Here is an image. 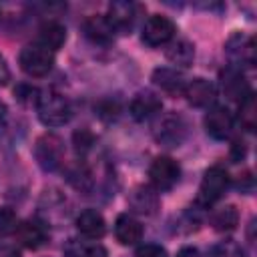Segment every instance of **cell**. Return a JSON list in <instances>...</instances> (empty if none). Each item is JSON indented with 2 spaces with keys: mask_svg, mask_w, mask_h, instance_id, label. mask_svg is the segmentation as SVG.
Here are the masks:
<instances>
[{
  "mask_svg": "<svg viewBox=\"0 0 257 257\" xmlns=\"http://www.w3.org/2000/svg\"><path fill=\"white\" fill-rule=\"evenodd\" d=\"M135 257H167V249L159 243H143L137 247Z\"/></svg>",
  "mask_w": 257,
  "mask_h": 257,
  "instance_id": "cell-29",
  "label": "cell"
},
{
  "mask_svg": "<svg viewBox=\"0 0 257 257\" xmlns=\"http://www.w3.org/2000/svg\"><path fill=\"white\" fill-rule=\"evenodd\" d=\"M151 80L165 92L169 94H183L185 86H187V78L177 70V68H169V66H161L153 70Z\"/></svg>",
  "mask_w": 257,
  "mask_h": 257,
  "instance_id": "cell-18",
  "label": "cell"
},
{
  "mask_svg": "<svg viewBox=\"0 0 257 257\" xmlns=\"http://www.w3.org/2000/svg\"><path fill=\"white\" fill-rule=\"evenodd\" d=\"M0 257H20V253L10 245H0Z\"/></svg>",
  "mask_w": 257,
  "mask_h": 257,
  "instance_id": "cell-35",
  "label": "cell"
},
{
  "mask_svg": "<svg viewBox=\"0 0 257 257\" xmlns=\"http://www.w3.org/2000/svg\"><path fill=\"white\" fill-rule=\"evenodd\" d=\"M163 108V100L159 94H155L153 90H141L133 96L131 104H128V112L135 120L145 122L149 118H153L155 114H159Z\"/></svg>",
  "mask_w": 257,
  "mask_h": 257,
  "instance_id": "cell-12",
  "label": "cell"
},
{
  "mask_svg": "<svg viewBox=\"0 0 257 257\" xmlns=\"http://www.w3.org/2000/svg\"><path fill=\"white\" fill-rule=\"evenodd\" d=\"M167 58H169L175 66H181V68L191 66L193 60H195V46H193V42H189L187 38L175 40V42L167 48Z\"/></svg>",
  "mask_w": 257,
  "mask_h": 257,
  "instance_id": "cell-23",
  "label": "cell"
},
{
  "mask_svg": "<svg viewBox=\"0 0 257 257\" xmlns=\"http://www.w3.org/2000/svg\"><path fill=\"white\" fill-rule=\"evenodd\" d=\"M10 80V68L6 64V58L0 54V86H4Z\"/></svg>",
  "mask_w": 257,
  "mask_h": 257,
  "instance_id": "cell-33",
  "label": "cell"
},
{
  "mask_svg": "<svg viewBox=\"0 0 257 257\" xmlns=\"http://www.w3.org/2000/svg\"><path fill=\"white\" fill-rule=\"evenodd\" d=\"M175 32H177V26L171 18L153 14L147 18V22L143 26V42L151 48H157V46L169 44L175 38Z\"/></svg>",
  "mask_w": 257,
  "mask_h": 257,
  "instance_id": "cell-7",
  "label": "cell"
},
{
  "mask_svg": "<svg viewBox=\"0 0 257 257\" xmlns=\"http://www.w3.org/2000/svg\"><path fill=\"white\" fill-rule=\"evenodd\" d=\"M16 227H18V217H16L14 209L0 207V237H6L10 233H14Z\"/></svg>",
  "mask_w": 257,
  "mask_h": 257,
  "instance_id": "cell-27",
  "label": "cell"
},
{
  "mask_svg": "<svg viewBox=\"0 0 257 257\" xmlns=\"http://www.w3.org/2000/svg\"><path fill=\"white\" fill-rule=\"evenodd\" d=\"M36 110H38L40 122L46 126H62L72 116L70 100L56 90L40 92V96L36 100Z\"/></svg>",
  "mask_w": 257,
  "mask_h": 257,
  "instance_id": "cell-1",
  "label": "cell"
},
{
  "mask_svg": "<svg viewBox=\"0 0 257 257\" xmlns=\"http://www.w3.org/2000/svg\"><path fill=\"white\" fill-rule=\"evenodd\" d=\"M229 187V175L223 167L213 165L205 171L201 185H199V193H197V205L203 209H209L213 203H217L225 191Z\"/></svg>",
  "mask_w": 257,
  "mask_h": 257,
  "instance_id": "cell-3",
  "label": "cell"
},
{
  "mask_svg": "<svg viewBox=\"0 0 257 257\" xmlns=\"http://www.w3.org/2000/svg\"><path fill=\"white\" fill-rule=\"evenodd\" d=\"M185 135H187V124H185L183 116H179V114H167L155 131V139L163 147H169V149L179 147L183 143Z\"/></svg>",
  "mask_w": 257,
  "mask_h": 257,
  "instance_id": "cell-10",
  "label": "cell"
},
{
  "mask_svg": "<svg viewBox=\"0 0 257 257\" xmlns=\"http://www.w3.org/2000/svg\"><path fill=\"white\" fill-rule=\"evenodd\" d=\"M6 114H8V106H6V102H4V100H0V126L4 124Z\"/></svg>",
  "mask_w": 257,
  "mask_h": 257,
  "instance_id": "cell-36",
  "label": "cell"
},
{
  "mask_svg": "<svg viewBox=\"0 0 257 257\" xmlns=\"http://www.w3.org/2000/svg\"><path fill=\"white\" fill-rule=\"evenodd\" d=\"M149 179L155 191H171L181 179V165L173 157L161 155L151 163Z\"/></svg>",
  "mask_w": 257,
  "mask_h": 257,
  "instance_id": "cell-5",
  "label": "cell"
},
{
  "mask_svg": "<svg viewBox=\"0 0 257 257\" xmlns=\"http://www.w3.org/2000/svg\"><path fill=\"white\" fill-rule=\"evenodd\" d=\"M203 122H205V131H207L209 137H213V139H217V141H225V139H229L231 133H233L235 118H233V114H231V110H229L227 106H223V104H213V106L207 110Z\"/></svg>",
  "mask_w": 257,
  "mask_h": 257,
  "instance_id": "cell-8",
  "label": "cell"
},
{
  "mask_svg": "<svg viewBox=\"0 0 257 257\" xmlns=\"http://www.w3.org/2000/svg\"><path fill=\"white\" fill-rule=\"evenodd\" d=\"M221 88L227 98L237 100V102H241L247 94H251V88H249V82H247L243 70L235 68L231 64L225 70H221Z\"/></svg>",
  "mask_w": 257,
  "mask_h": 257,
  "instance_id": "cell-13",
  "label": "cell"
},
{
  "mask_svg": "<svg viewBox=\"0 0 257 257\" xmlns=\"http://www.w3.org/2000/svg\"><path fill=\"white\" fill-rule=\"evenodd\" d=\"M14 94L18 96V100H22V102H36L38 100V96H40V90L38 88H34V86H30V84H20L16 90H14Z\"/></svg>",
  "mask_w": 257,
  "mask_h": 257,
  "instance_id": "cell-30",
  "label": "cell"
},
{
  "mask_svg": "<svg viewBox=\"0 0 257 257\" xmlns=\"http://www.w3.org/2000/svg\"><path fill=\"white\" fill-rule=\"evenodd\" d=\"M64 257H108L106 249L96 241H82V239H68L62 245Z\"/></svg>",
  "mask_w": 257,
  "mask_h": 257,
  "instance_id": "cell-21",
  "label": "cell"
},
{
  "mask_svg": "<svg viewBox=\"0 0 257 257\" xmlns=\"http://www.w3.org/2000/svg\"><path fill=\"white\" fill-rule=\"evenodd\" d=\"M34 159L38 167L46 173H54L64 163V143L58 135L46 133L34 143Z\"/></svg>",
  "mask_w": 257,
  "mask_h": 257,
  "instance_id": "cell-2",
  "label": "cell"
},
{
  "mask_svg": "<svg viewBox=\"0 0 257 257\" xmlns=\"http://www.w3.org/2000/svg\"><path fill=\"white\" fill-rule=\"evenodd\" d=\"M159 193L151 187V185H137L131 193H128V207L145 217H153L159 211Z\"/></svg>",
  "mask_w": 257,
  "mask_h": 257,
  "instance_id": "cell-14",
  "label": "cell"
},
{
  "mask_svg": "<svg viewBox=\"0 0 257 257\" xmlns=\"http://www.w3.org/2000/svg\"><path fill=\"white\" fill-rule=\"evenodd\" d=\"M253 175L247 171V173H243L241 177H239V181H237V189L239 191H243V193H251L253 191Z\"/></svg>",
  "mask_w": 257,
  "mask_h": 257,
  "instance_id": "cell-32",
  "label": "cell"
},
{
  "mask_svg": "<svg viewBox=\"0 0 257 257\" xmlns=\"http://www.w3.org/2000/svg\"><path fill=\"white\" fill-rule=\"evenodd\" d=\"M245 153H247L245 143L237 139V141L231 145V159H233L235 163H239V161H243V159H245Z\"/></svg>",
  "mask_w": 257,
  "mask_h": 257,
  "instance_id": "cell-31",
  "label": "cell"
},
{
  "mask_svg": "<svg viewBox=\"0 0 257 257\" xmlns=\"http://www.w3.org/2000/svg\"><path fill=\"white\" fill-rule=\"evenodd\" d=\"M18 64L28 76H34V78L46 76L54 66V52H50L48 48L36 42L26 44L18 54Z\"/></svg>",
  "mask_w": 257,
  "mask_h": 257,
  "instance_id": "cell-4",
  "label": "cell"
},
{
  "mask_svg": "<svg viewBox=\"0 0 257 257\" xmlns=\"http://www.w3.org/2000/svg\"><path fill=\"white\" fill-rule=\"evenodd\" d=\"M185 98L189 104L201 108V106H209L215 102V96H217V90H215V84L207 78H193L187 82L185 90H183Z\"/></svg>",
  "mask_w": 257,
  "mask_h": 257,
  "instance_id": "cell-15",
  "label": "cell"
},
{
  "mask_svg": "<svg viewBox=\"0 0 257 257\" xmlns=\"http://www.w3.org/2000/svg\"><path fill=\"white\" fill-rule=\"evenodd\" d=\"M143 225L128 213H122L114 221V237L120 245H137L143 239Z\"/></svg>",
  "mask_w": 257,
  "mask_h": 257,
  "instance_id": "cell-16",
  "label": "cell"
},
{
  "mask_svg": "<svg viewBox=\"0 0 257 257\" xmlns=\"http://www.w3.org/2000/svg\"><path fill=\"white\" fill-rule=\"evenodd\" d=\"M225 54L235 68H251L255 64V42L249 34L233 32L225 42Z\"/></svg>",
  "mask_w": 257,
  "mask_h": 257,
  "instance_id": "cell-6",
  "label": "cell"
},
{
  "mask_svg": "<svg viewBox=\"0 0 257 257\" xmlns=\"http://www.w3.org/2000/svg\"><path fill=\"white\" fill-rule=\"evenodd\" d=\"M94 143H96V139H94V135L88 128H78L72 135V145H74V151L78 155H86L92 149Z\"/></svg>",
  "mask_w": 257,
  "mask_h": 257,
  "instance_id": "cell-26",
  "label": "cell"
},
{
  "mask_svg": "<svg viewBox=\"0 0 257 257\" xmlns=\"http://www.w3.org/2000/svg\"><path fill=\"white\" fill-rule=\"evenodd\" d=\"M177 257H201V253L195 249V247H183V249H179V253H177Z\"/></svg>",
  "mask_w": 257,
  "mask_h": 257,
  "instance_id": "cell-34",
  "label": "cell"
},
{
  "mask_svg": "<svg viewBox=\"0 0 257 257\" xmlns=\"http://www.w3.org/2000/svg\"><path fill=\"white\" fill-rule=\"evenodd\" d=\"M239 120L243 124V128L247 131H255L257 124V102H255V94H247L241 102H239Z\"/></svg>",
  "mask_w": 257,
  "mask_h": 257,
  "instance_id": "cell-24",
  "label": "cell"
},
{
  "mask_svg": "<svg viewBox=\"0 0 257 257\" xmlns=\"http://www.w3.org/2000/svg\"><path fill=\"white\" fill-rule=\"evenodd\" d=\"M139 12H141V6L135 4V2H110L108 12L104 16L110 22V26L114 28V32L128 34L135 28Z\"/></svg>",
  "mask_w": 257,
  "mask_h": 257,
  "instance_id": "cell-9",
  "label": "cell"
},
{
  "mask_svg": "<svg viewBox=\"0 0 257 257\" xmlns=\"http://www.w3.org/2000/svg\"><path fill=\"white\" fill-rule=\"evenodd\" d=\"M207 257H247V253H245V249H243L237 241H233V239H223V241L215 243V245L209 249Z\"/></svg>",
  "mask_w": 257,
  "mask_h": 257,
  "instance_id": "cell-25",
  "label": "cell"
},
{
  "mask_svg": "<svg viewBox=\"0 0 257 257\" xmlns=\"http://www.w3.org/2000/svg\"><path fill=\"white\" fill-rule=\"evenodd\" d=\"M96 112H98L100 118H104V120H112V118L118 116V112H120V104H118L116 100H100L98 106H96Z\"/></svg>",
  "mask_w": 257,
  "mask_h": 257,
  "instance_id": "cell-28",
  "label": "cell"
},
{
  "mask_svg": "<svg viewBox=\"0 0 257 257\" xmlns=\"http://www.w3.org/2000/svg\"><path fill=\"white\" fill-rule=\"evenodd\" d=\"M16 239L20 245H24L26 249H38L42 247L50 233H48V225L44 221H38V219H26L22 223H18L16 231H14Z\"/></svg>",
  "mask_w": 257,
  "mask_h": 257,
  "instance_id": "cell-11",
  "label": "cell"
},
{
  "mask_svg": "<svg viewBox=\"0 0 257 257\" xmlns=\"http://www.w3.org/2000/svg\"><path fill=\"white\" fill-rule=\"evenodd\" d=\"M209 223L213 225L215 231L229 233V231L237 229V225H239V211H237L235 205H223V207H219L211 213Z\"/></svg>",
  "mask_w": 257,
  "mask_h": 257,
  "instance_id": "cell-22",
  "label": "cell"
},
{
  "mask_svg": "<svg viewBox=\"0 0 257 257\" xmlns=\"http://www.w3.org/2000/svg\"><path fill=\"white\" fill-rule=\"evenodd\" d=\"M66 40V28L58 22V20H46L40 28H38V36H36V44L48 48L50 52L58 50Z\"/></svg>",
  "mask_w": 257,
  "mask_h": 257,
  "instance_id": "cell-19",
  "label": "cell"
},
{
  "mask_svg": "<svg viewBox=\"0 0 257 257\" xmlns=\"http://www.w3.org/2000/svg\"><path fill=\"white\" fill-rule=\"evenodd\" d=\"M84 34L94 42V44H108L114 38V28L110 26V22L106 20L104 14L98 16H90L84 20Z\"/></svg>",
  "mask_w": 257,
  "mask_h": 257,
  "instance_id": "cell-20",
  "label": "cell"
},
{
  "mask_svg": "<svg viewBox=\"0 0 257 257\" xmlns=\"http://www.w3.org/2000/svg\"><path fill=\"white\" fill-rule=\"evenodd\" d=\"M76 229L86 239H100L106 233V221L96 209H84L76 217Z\"/></svg>",
  "mask_w": 257,
  "mask_h": 257,
  "instance_id": "cell-17",
  "label": "cell"
}]
</instances>
